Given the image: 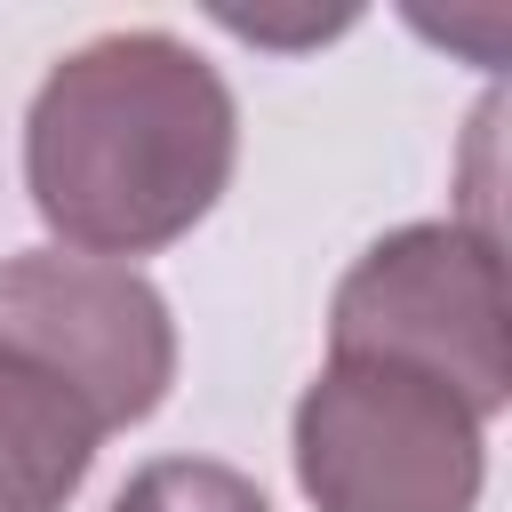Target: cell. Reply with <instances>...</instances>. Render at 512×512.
<instances>
[{
	"label": "cell",
	"instance_id": "4",
	"mask_svg": "<svg viewBox=\"0 0 512 512\" xmlns=\"http://www.w3.org/2000/svg\"><path fill=\"white\" fill-rule=\"evenodd\" d=\"M0 336L72 368L120 432L144 424L176 384V320L136 264H96L64 248L0 256Z\"/></svg>",
	"mask_w": 512,
	"mask_h": 512
},
{
	"label": "cell",
	"instance_id": "5",
	"mask_svg": "<svg viewBox=\"0 0 512 512\" xmlns=\"http://www.w3.org/2000/svg\"><path fill=\"white\" fill-rule=\"evenodd\" d=\"M112 432V408L72 368L0 336V512H64Z\"/></svg>",
	"mask_w": 512,
	"mask_h": 512
},
{
	"label": "cell",
	"instance_id": "1",
	"mask_svg": "<svg viewBox=\"0 0 512 512\" xmlns=\"http://www.w3.org/2000/svg\"><path fill=\"white\" fill-rule=\"evenodd\" d=\"M240 112L224 72L176 32H104L72 48L24 112V192L40 224L96 264L184 240L232 184Z\"/></svg>",
	"mask_w": 512,
	"mask_h": 512
},
{
	"label": "cell",
	"instance_id": "6",
	"mask_svg": "<svg viewBox=\"0 0 512 512\" xmlns=\"http://www.w3.org/2000/svg\"><path fill=\"white\" fill-rule=\"evenodd\" d=\"M112 512H272V504L248 472L216 456H160L112 496Z\"/></svg>",
	"mask_w": 512,
	"mask_h": 512
},
{
	"label": "cell",
	"instance_id": "2",
	"mask_svg": "<svg viewBox=\"0 0 512 512\" xmlns=\"http://www.w3.org/2000/svg\"><path fill=\"white\" fill-rule=\"evenodd\" d=\"M312 512H472L488 480V424L424 368L328 352L288 424Z\"/></svg>",
	"mask_w": 512,
	"mask_h": 512
},
{
	"label": "cell",
	"instance_id": "3",
	"mask_svg": "<svg viewBox=\"0 0 512 512\" xmlns=\"http://www.w3.org/2000/svg\"><path fill=\"white\" fill-rule=\"evenodd\" d=\"M504 256L488 224H400L352 256L328 296V352L424 368L480 408V424L512 400V336H504Z\"/></svg>",
	"mask_w": 512,
	"mask_h": 512
}]
</instances>
